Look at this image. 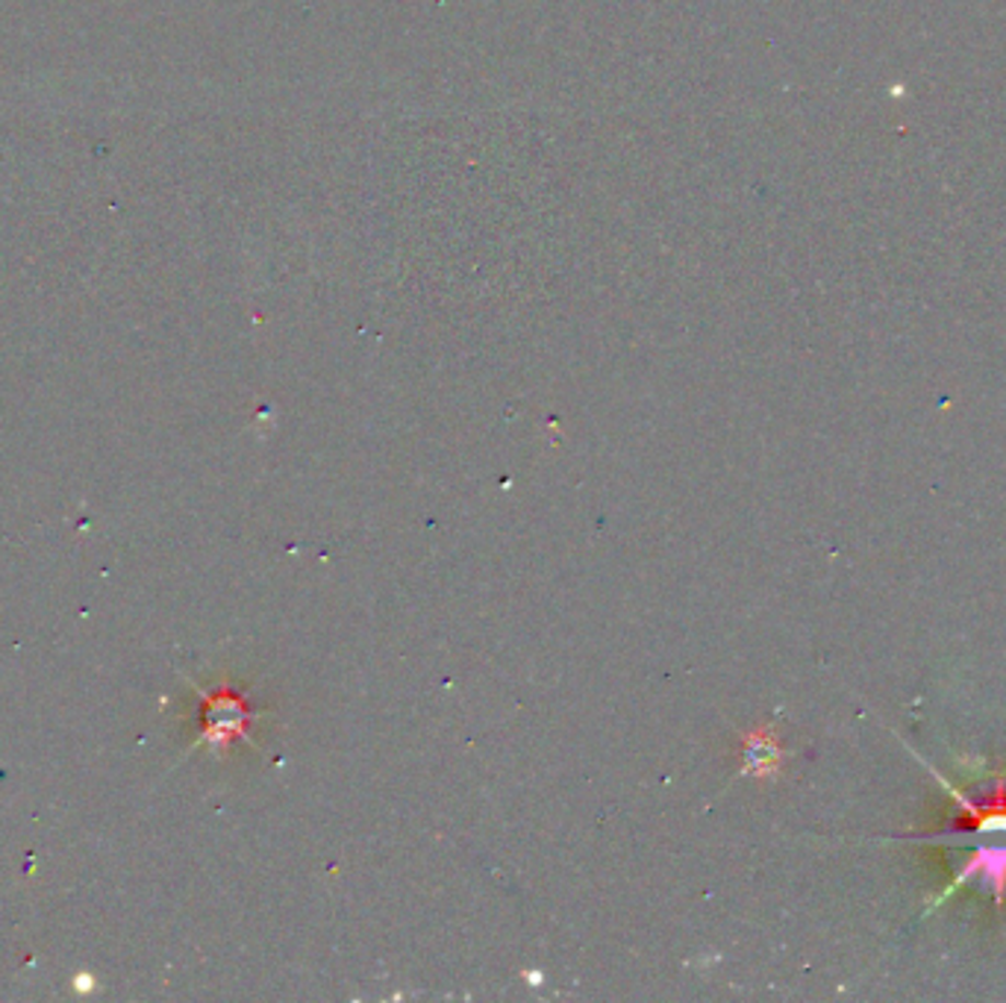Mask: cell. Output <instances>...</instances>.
<instances>
[{
	"label": "cell",
	"mask_w": 1006,
	"mask_h": 1003,
	"mask_svg": "<svg viewBox=\"0 0 1006 1003\" xmlns=\"http://www.w3.org/2000/svg\"><path fill=\"white\" fill-rule=\"evenodd\" d=\"M247 713L235 694H216L212 713L207 722V736L212 741H227L230 736H245Z\"/></svg>",
	"instance_id": "obj_2"
},
{
	"label": "cell",
	"mask_w": 1006,
	"mask_h": 1003,
	"mask_svg": "<svg viewBox=\"0 0 1006 1003\" xmlns=\"http://www.w3.org/2000/svg\"><path fill=\"white\" fill-rule=\"evenodd\" d=\"M971 877H980L983 886H988V889L995 891L997 903H1001V900H1004V891H1006V844L980 842L974 856H971L969 863L962 865L960 872H957L953 883H950L948 889L941 891L939 898H936V903L948 900L950 891L960 889L962 883H969Z\"/></svg>",
	"instance_id": "obj_1"
}]
</instances>
